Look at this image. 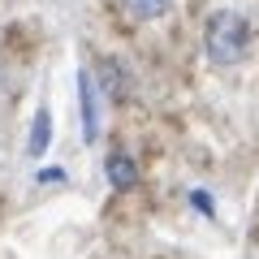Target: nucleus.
Segmentation results:
<instances>
[{
  "label": "nucleus",
  "instance_id": "1",
  "mask_svg": "<svg viewBox=\"0 0 259 259\" xmlns=\"http://www.w3.org/2000/svg\"><path fill=\"white\" fill-rule=\"evenodd\" d=\"M203 52L216 69H229V65H242L250 52V22L246 13L238 9H216L212 18L203 22Z\"/></svg>",
  "mask_w": 259,
  "mask_h": 259
},
{
  "label": "nucleus",
  "instance_id": "4",
  "mask_svg": "<svg viewBox=\"0 0 259 259\" xmlns=\"http://www.w3.org/2000/svg\"><path fill=\"white\" fill-rule=\"evenodd\" d=\"M121 5H125V13L134 22H156L173 9V0H121Z\"/></svg>",
  "mask_w": 259,
  "mask_h": 259
},
{
  "label": "nucleus",
  "instance_id": "6",
  "mask_svg": "<svg viewBox=\"0 0 259 259\" xmlns=\"http://www.w3.org/2000/svg\"><path fill=\"white\" fill-rule=\"evenodd\" d=\"M100 78H108V91H112V100H121V95H125V82H121V65H117V61H104Z\"/></svg>",
  "mask_w": 259,
  "mask_h": 259
},
{
  "label": "nucleus",
  "instance_id": "2",
  "mask_svg": "<svg viewBox=\"0 0 259 259\" xmlns=\"http://www.w3.org/2000/svg\"><path fill=\"white\" fill-rule=\"evenodd\" d=\"M78 104H82V139L95 143V139H100V91H95L91 69L78 74Z\"/></svg>",
  "mask_w": 259,
  "mask_h": 259
},
{
  "label": "nucleus",
  "instance_id": "3",
  "mask_svg": "<svg viewBox=\"0 0 259 259\" xmlns=\"http://www.w3.org/2000/svg\"><path fill=\"white\" fill-rule=\"evenodd\" d=\"M104 168H108L112 190H134V186H139V168H134V160H130L125 151H112V156L104 160Z\"/></svg>",
  "mask_w": 259,
  "mask_h": 259
},
{
  "label": "nucleus",
  "instance_id": "8",
  "mask_svg": "<svg viewBox=\"0 0 259 259\" xmlns=\"http://www.w3.org/2000/svg\"><path fill=\"white\" fill-rule=\"evenodd\" d=\"M39 182H56V186H61V182H65V168H44Z\"/></svg>",
  "mask_w": 259,
  "mask_h": 259
},
{
  "label": "nucleus",
  "instance_id": "7",
  "mask_svg": "<svg viewBox=\"0 0 259 259\" xmlns=\"http://www.w3.org/2000/svg\"><path fill=\"white\" fill-rule=\"evenodd\" d=\"M190 203L199 207V212H203V216H212V199H207L203 190H190Z\"/></svg>",
  "mask_w": 259,
  "mask_h": 259
},
{
  "label": "nucleus",
  "instance_id": "5",
  "mask_svg": "<svg viewBox=\"0 0 259 259\" xmlns=\"http://www.w3.org/2000/svg\"><path fill=\"white\" fill-rule=\"evenodd\" d=\"M48 143H52V117H48V108H39L30 121V156L48 151Z\"/></svg>",
  "mask_w": 259,
  "mask_h": 259
}]
</instances>
